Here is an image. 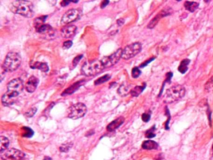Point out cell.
I'll list each match as a JSON object with an SVG mask.
<instances>
[{
    "mask_svg": "<svg viewBox=\"0 0 213 160\" xmlns=\"http://www.w3.org/2000/svg\"><path fill=\"white\" fill-rule=\"evenodd\" d=\"M10 9L25 18H31L33 15V4L29 1H13L10 3Z\"/></svg>",
    "mask_w": 213,
    "mask_h": 160,
    "instance_id": "obj_1",
    "label": "cell"
},
{
    "mask_svg": "<svg viewBox=\"0 0 213 160\" xmlns=\"http://www.w3.org/2000/svg\"><path fill=\"white\" fill-rule=\"evenodd\" d=\"M106 67L104 66L102 59H95L86 62L81 68L82 73L87 77H91L102 72Z\"/></svg>",
    "mask_w": 213,
    "mask_h": 160,
    "instance_id": "obj_2",
    "label": "cell"
},
{
    "mask_svg": "<svg viewBox=\"0 0 213 160\" xmlns=\"http://www.w3.org/2000/svg\"><path fill=\"white\" fill-rule=\"evenodd\" d=\"M20 64H21V57L19 56V54L14 52H10L5 57L2 68L6 72H14L19 68Z\"/></svg>",
    "mask_w": 213,
    "mask_h": 160,
    "instance_id": "obj_3",
    "label": "cell"
},
{
    "mask_svg": "<svg viewBox=\"0 0 213 160\" xmlns=\"http://www.w3.org/2000/svg\"><path fill=\"white\" fill-rule=\"evenodd\" d=\"M185 93H186V89L184 87L181 85H176L166 90L163 99L166 103H172L181 99L185 95Z\"/></svg>",
    "mask_w": 213,
    "mask_h": 160,
    "instance_id": "obj_4",
    "label": "cell"
},
{
    "mask_svg": "<svg viewBox=\"0 0 213 160\" xmlns=\"http://www.w3.org/2000/svg\"><path fill=\"white\" fill-rule=\"evenodd\" d=\"M87 113V107L82 103H78L72 106H70L67 109V117L72 119H78L82 118Z\"/></svg>",
    "mask_w": 213,
    "mask_h": 160,
    "instance_id": "obj_5",
    "label": "cell"
},
{
    "mask_svg": "<svg viewBox=\"0 0 213 160\" xmlns=\"http://www.w3.org/2000/svg\"><path fill=\"white\" fill-rule=\"evenodd\" d=\"M23 89V83L20 79H14L11 80L7 85V93L13 96L14 98H18L19 95L22 93Z\"/></svg>",
    "mask_w": 213,
    "mask_h": 160,
    "instance_id": "obj_6",
    "label": "cell"
},
{
    "mask_svg": "<svg viewBox=\"0 0 213 160\" xmlns=\"http://www.w3.org/2000/svg\"><path fill=\"white\" fill-rule=\"evenodd\" d=\"M142 50V43H134L128 46L125 47L122 49V59L127 60L135 57L137 54L141 52Z\"/></svg>",
    "mask_w": 213,
    "mask_h": 160,
    "instance_id": "obj_7",
    "label": "cell"
},
{
    "mask_svg": "<svg viewBox=\"0 0 213 160\" xmlns=\"http://www.w3.org/2000/svg\"><path fill=\"white\" fill-rule=\"evenodd\" d=\"M0 158L2 160H23L25 154L16 148H9L0 153Z\"/></svg>",
    "mask_w": 213,
    "mask_h": 160,
    "instance_id": "obj_8",
    "label": "cell"
},
{
    "mask_svg": "<svg viewBox=\"0 0 213 160\" xmlns=\"http://www.w3.org/2000/svg\"><path fill=\"white\" fill-rule=\"evenodd\" d=\"M122 49L119 48L117 49L116 52L113 54H111L110 56L107 57H104L102 59V61L104 64V66L106 68H110L115 65L116 63H117L119 62L120 59L122 58Z\"/></svg>",
    "mask_w": 213,
    "mask_h": 160,
    "instance_id": "obj_9",
    "label": "cell"
},
{
    "mask_svg": "<svg viewBox=\"0 0 213 160\" xmlns=\"http://www.w3.org/2000/svg\"><path fill=\"white\" fill-rule=\"evenodd\" d=\"M80 17H81V11L79 9H77V8L70 9V10H68L67 12L64 13V15L63 16L62 23L67 25V24L73 23L74 21H77Z\"/></svg>",
    "mask_w": 213,
    "mask_h": 160,
    "instance_id": "obj_10",
    "label": "cell"
},
{
    "mask_svg": "<svg viewBox=\"0 0 213 160\" xmlns=\"http://www.w3.org/2000/svg\"><path fill=\"white\" fill-rule=\"evenodd\" d=\"M77 32V27L75 25H67L61 30V35L64 39H70L75 35Z\"/></svg>",
    "mask_w": 213,
    "mask_h": 160,
    "instance_id": "obj_11",
    "label": "cell"
},
{
    "mask_svg": "<svg viewBox=\"0 0 213 160\" xmlns=\"http://www.w3.org/2000/svg\"><path fill=\"white\" fill-rule=\"evenodd\" d=\"M37 31H38V33L44 34V35H46L47 38H50V39L53 38L55 35V30L50 25H47H47L46 24L42 25L37 29Z\"/></svg>",
    "mask_w": 213,
    "mask_h": 160,
    "instance_id": "obj_12",
    "label": "cell"
},
{
    "mask_svg": "<svg viewBox=\"0 0 213 160\" xmlns=\"http://www.w3.org/2000/svg\"><path fill=\"white\" fill-rule=\"evenodd\" d=\"M38 84V79L36 77L32 76L27 80L25 88L28 93H33L36 90Z\"/></svg>",
    "mask_w": 213,
    "mask_h": 160,
    "instance_id": "obj_13",
    "label": "cell"
},
{
    "mask_svg": "<svg viewBox=\"0 0 213 160\" xmlns=\"http://www.w3.org/2000/svg\"><path fill=\"white\" fill-rule=\"evenodd\" d=\"M123 123H124V118H123V117L117 118V119L113 120L112 123H110L107 125L106 129H107L108 132H113L114 130H116L117 128H118Z\"/></svg>",
    "mask_w": 213,
    "mask_h": 160,
    "instance_id": "obj_14",
    "label": "cell"
},
{
    "mask_svg": "<svg viewBox=\"0 0 213 160\" xmlns=\"http://www.w3.org/2000/svg\"><path fill=\"white\" fill-rule=\"evenodd\" d=\"M16 100H17V98H14L13 96L8 94L7 92L2 96V99H1L2 104L5 107H8L13 104L16 102Z\"/></svg>",
    "mask_w": 213,
    "mask_h": 160,
    "instance_id": "obj_15",
    "label": "cell"
},
{
    "mask_svg": "<svg viewBox=\"0 0 213 160\" xmlns=\"http://www.w3.org/2000/svg\"><path fill=\"white\" fill-rule=\"evenodd\" d=\"M83 83H84V81L75 83L74 84L71 85V86L69 87L67 89H66L65 91H63V93H62V95H63V96H65V95H69V94H72V93H73L74 92H76V91H77V90L80 87L82 86V84H83Z\"/></svg>",
    "mask_w": 213,
    "mask_h": 160,
    "instance_id": "obj_16",
    "label": "cell"
},
{
    "mask_svg": "<svg viewBox=\"0 0 213 160\" xmlns=\"http://www.w3.org/2000/svg\"><path fill=\"white\" fill-rule=\"evenodd\" d=\"M142 147L143 149L151 150V149H156V148H157L158 144L156 142L153 141V140H147V141H145V142L142 143Z\"/></svg>",
    "mask_w": 213,
    "mask_h": 160,
    "instance_id": "obj_17",
    "label": "cell"
},
{
    "mask_svg": "<svg viewBox=\"0 0 213 160\" xmlns=\"http://www.w3.org/2000/svg\"><path fill=\"white\" fill-rule=\"evenodd\" d=\"M9 145V140L4 136L0 137V153L3 152L8 149V147Z\"/></svg>",
    "mask_w": 213,
    "mask_h": 160,
    "instance_id": "obj_18",
    "label": "cell"
},
{
    "mask_svg": "<svg viewBox=\"0 0 213 160\" xmlns=\"http://www.w3.org/2000/svg\"><path fill=\"white\" fill-rule=\"evenodd\" d=\"M31 68H37L39 69L43 72H47L48 71V66L45 63H39V62H36L33 64H31Z\"/></svg>",
    "mask_w": 213,
    "mask_h": 160,
    "instance_id": "obj_19",
    "label": "cell"
},
{
    "mask_svg": "<svg viewBox=\"0 0 213 160\" xmlns=\"http://www.w3.org/2000/svg\"><path fill=\"white\" fill-rule=\"evenodd\" d=\"M184 6L186 10L190 11V12H194L196 11V9H197V8L199 6V3H196V2H189V1H186L184 3Z\"/></svg>",
    "mask_w": 213,
    "mask_h": 160,
    "instance_id": "obj_20",
    "label": "cell"
},
{
    "mask_svg": "<svg viewBox=\"0 0 213 160\" xmlns=\"http://www.w3.org/2000/svg\"><path fill=\"white\" fill-rule=\"evenodd\" d=\"M145 87H146V84L144 83L143 86H136L135 88H133V89L131 90V94H132V96L137 97V96L140 95L141 93H142V91L145 89Z\"/></svg>",
    "mask_w": 213,
    "mask_h": 160,
    "instance_id": "obj_21",
    "label": "cell"
},
{
    "mask_svg": "<svg viewBox=\"0 0 213 160\" xmlns=\"http://www.w3.org/2000/svg\"><path fill=\"white\" fill-rule=\"evenodd\" d=\"M190 63V60L189 59H184L181 61V64L178 67V70H179L180 73H185L187 70V66L188 64Z\"/></svg>",
    "mask_w": 213,
    "mask_h": 160,
    "instance_id": "obj_22",
    "label": "cell"
},
{
    "mask_svg": "<svg viewBox=\"0 0 213 160\" xmlns=\"http://www.w3.org/2000/svg\"><path fill=\"white\" fill-rule=\"evenodd\" d=\"M129 91H130V87H129V85H124L123 84V85H122L118 88L117 93L121 96H125V95H126L128 93Z\"/></svg>",
    "mask_w": 213,
    "mask_h": 160,
    "instance_id": "obj_23",
    "label": "cell"
},
{
    "mask_svg": "<svg viewBox=\"0 0 213 160\" xmlns=\"http://www.w3.org/2000/svg\"><path fill=\"white\" fill-rule=\"evenodd\" d=\"M205 91L207 93L213 92V76L206 82V83L205 84Z\"/></svg>",
    "mask_w": 213,
    "mask_h": 160,
    "instance_id": "obj_24",
    "label": "cell"
},
{
    "mask_svg": "<svg viewBox=\"0 0 213 160\" xmlns=\"http://www.w3.org/2000/svg\"><path fill=\"white\" fill-rule=\"evenodd\" d=\"M110 78H111V75H109V74L104 75V76H102V77H101V78H99V79H98L96 80L95 83H94V84H95V85L102 84V83H103L106 82L107 80L110 79Z\"/></svg>",
    "mask_w": 213,
    "mask_h": 160,
    "instance_id": "obj_25",
    "label": "cell"
},
{
    "mask_svg": "<svg viewBox=\"0 0 213 160\" xmlns=\"http://www.w3.org/2000/svg\"><path fill=\"white\" fill-rule=\"evenodd\" d=\"M47 19V16H43V17H41V18H38V19H36L35 21H34V25H35V28H36V29H38V28L42 26V25H43V23H44V21L45 19Z\"/></svg>",
    "mask_w": 213,
    "mask_h": 160,
    "instance_id": "obj_26",
    "label": "cell"
},
{
    "mask_svg": "<svg viewBox=\"0 0 213 160\" xmlns=\"http://www.w3.org/2000/svg\"><path fill=\"white\" fill-rule=\"evenodd\" d=\"M23 137H27V138H30L33 135V131L29 128L28 127H23Z\"/></svg>",
    "mask_w": 213,
    "mask_h": 160,
    "instance_id": "obj_27",
    "label": "cell"
},
{
    "mask_svg": "<svg viewBox=\"0 0 213 160\" xmlns=\"http://www.w3.org/2000/svg\"><path fill=\"white\" fill-rule=\"evenodd\" d=\"M140 75H141V71H140L139 68L135 67L134 68H133V70H132V76H133L134 79L138 78Z\"/></svg>",
    "mask_w": 213,
    "mask_h": 160,
    "instance_id": "obj_28",
    "label": "cell"
},
{
    "mask_svg": "<svg viewBox=\"0 0 213 160\" xmlns=\"http://www.w3.org/2000/svg\"><path fill=\"white\" fill-rule=\"evenodd\" d=\"M36 112H37V108H31L26 112V116L28 117V118H31L36 113Z\"/></svg>",
    "mask_w": 213,
    "mask_h": 160,
    "instance_id": "obj_29",
    "label": "cell"
},
{
    "mask_svg": "<svg viewBox=\"0 0 213 160\" xmlns=\"http://www.w3.org/2000/svg\"><path fill=\"white\" fill-rule=\"evenodd\" d=\"M154 129H155V128H152L151 129H149L148 131H146V137L147 139H152L153 137H155L156 136V134L154 133Z\"/></svg>",
    "mask_w": 213,
    "mask_h": 160,
    "instance_id": "obj_30",
    "label": "cell"
},
{
    "mask_svg": "<svg viewBox=\"0 0 213 160\" xmlns=\"http://www.w3.org/2000/svg\"><path fill=\"white\" fill-rule=\"evenodd\" d=\"M71 143L70 144H68V143H67V144H63V145H62V146L60 147V151H62V152H67V151H68V149L71 148Z\"/></svg>",
    "mask_w": 213,
    "mask_h": 160,
    "instance_id": "obj_31",
    "label": "cell"
},
{
    "mask_svg": "<svg viewBox=\"0 0 213 160\" xmlns=\"http://www.w3.org/2000/svg\"><path fill=\"white\" fill-rule=\"evenodd\" d=\"M142 120L144 121V122H148L149 120H150V119H151V114L150 113H143L142 114Z\"/></svg>",
    "mask_w": 213,
    "mask_h": 160,
    "instance_id": "obj_32",
    "label": "cell"
},
{
    "mask_svg": "<svg viewBox=\"0 0 213 160\" xmlns=\"http://www.w3.org/2000/svg\"><path fill=\"white\" fill-rule=\"evenodd\" d=\"M82 58V55H78V56H77L74 59H73V68L74 67H76L78 65V62L80 61V59Z\"/></svg>",
    "mask_w": 213,
    "mask_h": 160,
    "instance_id": "obj_33",
    "label": "cell"
},
{
    "mask_svg": "<svg viewBox=\"0 0 213 160\" xmlns=\"http://www.w3.org/2000/svg\"><path fill=\"white\" fill-rule=\"evenodd\" d=\"M72 45H73V42L72 41H70V40H67V41H65L64 43H63V48H69L70 47H72Z\"/></svg>",
    "mask_w": 213,
    "mask_h": 160,
    "instance_id": "obj_34",
    "label": "cell"
},
{
    "mask_svg": "<svg viewBox=\"0 0 213 160\" xmlns=\"http://www.w3.org/2000/svg\"><path fill=\"white\" fill-rule=\"evenodd\" d=\"M154 59H155V58H152V59H148V61H146V62H144V63H142V65L140 66V68H143V67H145L146 65H147V64H148L149 63H151V62H152V61H153V60H154Z\"/></svg>",
    "mask_w": 213,
    "mask_h": 160,
    "instance_id": "obj_35",
    "label": "cell"
},
{
    "mask_svg": "<svg viewBox=\"0 0 213 160\" xmlns=\"http://www.w3.org/2000/svg\"><path fill=\"white\" fill-rule=\"evenodd\" d=\"M108 3H109V2H108V1H106H106H103V2L102 3V4H101V7H102V8H105V7H106V5L108 4Z\"/></svg>",
    "mask_w": 213,
    "mask_h": 160,
    "instance_id": "obj_36",
    "label": "cell"
},
{
    "mask_svg": "<svg viewBox=\"0 0 213 160\" xmlns=\"http://www.w3.org/2000/svg\"><path fill=\"white\" fill-rule=\"evenodd\" d=\"M69 3H70V2H68V1H63V2L61 3V5L63 7H65L67 6V5H68Z\"/></svg>",
    "mask_w": 213,
    "mask_h": 160,
    "instance_id": "obj_37",
    "label": "cell"
},
{
    "mask_svg": "<svg viewBox=\"0 0 213 160\" xmlns=\"http://www.w3.org/2000/svg\"><path fill=\"white\" fill-rule=\"evenodd\" d=\"M123 23H124V20H123V19H118V20H117V24H118V25H120V26H121V25H122V24H123Z\"/></svg>",
    "mask_w": 213,
    "mask_h": 160,
    "instance_id": "obj_38",
    "label": "cell"
},
{
    "mask_svg": "<svg viewBox=\"0 0 213 160\" xmlns=\"http://www.w3.org/2000/svg\"><path fill=\"white\" fill-rule=\"evenodd\" d=\"M43 160H51L50 158H48V157H47V158H44V159Z\"/></svg>",
    "mask_w": 213,
    "mask_h": 160,
    "instance_id": "obj_39",
    "label": "cell"
},
{
    "mask_svg": "<svg viewBox=\"0 0 213 160\" xmlns=\"http://www.w3.org/2000/svg\"><path fill=\"white\" fill-rule=\"evenodd\" d=\"M212 148H213V146H212Z\"/></svg>",
    "mask_w": 213,
    "mask_h": 160,
    "instance_id": "obj_40",
    "label": "cell"
}]
</instances>
